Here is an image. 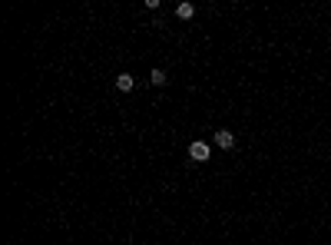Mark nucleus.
Listing matches in <instances>:
<instances>
[{
	"mask_svg": "<svg viewBox=\"0 0 331 245\" xmlns=\"http://www.w3.org/2000/svg\"><path fill=\"white\" fill-rule=\"evenodd\" d=\"M215 146H219V149H232V146H235V136L229 130H219L215 132Z\"/></svg>",
	"mask_w": 331,
	"mask_h": 245,
	"instance_id": "2",
	"label": "nucleus"
},
{
	"mask_svg": "<svg viewBox=\"0 0 331 245\" xmlns=\"http://www.w3.org/2000/svg\"><path fill=\"white\" fill-rule=\"evenodd\" d=\"M132 86H136V80H132L129 73H119V76H116V90H123V93H129Z\"/></svg>",
	"mask_w": 331,
	"mask_h": 245,
	"instance_id": "4",
	"label": "nucleus"
},
{
	"mask_svg": "<svg viewBox=\"0 0 331 245\" xmlns=\"http://www.w3.org/2000/svg\"><path fill=\"white\" fill-rule=\"evenodd\" d=\"M176 17L179 20H192L196 17V7H192V3H176Z\"/></svg>",
	"mask_w": 331,
	"mask_h": 245,
	"instance_id": "3",
	"label": "nucleus"
},
{
	"mask_svg": "<svg viewBox=\"0 0 331 245\" xmlns=\"http://www.w3.org/2000/svg\"><path fill=\"white\" fill-rule=\"evenodd\" d=\"M149 80H152V86H163V83H166V70H152Z\"/></svg>",
	"mask_w": 331,
	"mask_h": 245,
	"instance_id": "5",
	"label": "nucleus"
},
{
	"mask_svg": "<svg viewBox=\"0 0 331 245\" xmlns=\"http://www.w3.org/2000/svg\"><path fill=\"white\" fill-rule=\"evenodd\" d=\"M209 156H212V149H209V146H205L202 139H196V143H192V146H189V159H192V163H205V159H209Z\"/></svg>",
	"mask_w": 331,
	"mask_h": 245,
	"instance_id": "1",
	"label": "nucleus"
}]
</instances>
